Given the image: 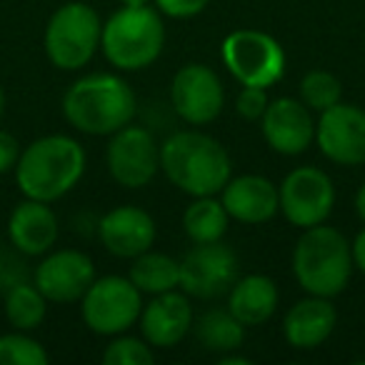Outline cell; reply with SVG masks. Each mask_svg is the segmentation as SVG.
<instances>
[{
	"mask_svg": "<svg viewBox=\"0 0 365 365\" xmlns=\"http://www.w3.org/2000/svg\"><path fill=\"white\" fill-rule=\"evenodd\" d=\"M61 238V220L51 203L23 198L8 215V240L26 258H41L56 248Z\"/></svg>",
	"mask_w": 365,
	"mask_h": 365,
	"instance_id": "ac0fdd59",
	"label": "cell"
},
{
	"mask_svg": "<svg viewBox=\"0 0 365 365\" xmlns=\"http://www.w3.org/2000/svg\"><path fill=\"white\" fill-rule=\"evenodd\" d=\"M165 48V23L155 6H120L103 23L101 51L120 73L150 68Z\"/></svg>",
	"mask_w": 365,
	"mask_h": 365,
	"instance_id": "5b68a950",
	"label": "cell"
},
{
	"mask_svg": "<svg viewBox=\"0 0 365 365\" xmlns=\"http://www.w3.org/2000/svg\"><path fill=\"white\" fill-rule=\"evenodd\" d=\"M160 170L180 193L190 198L220 195L233 175V163L223 143L203 130H178L160 143Z\"/></svg>",
	"mask_w": 365,
	"mask_h": 365,
	"instance_id": "7a4b0ae2",
	"label": "cell"
},
{
	"mask_svg": "<svg viewBox=\"0 0 365 365\" xmlns=\"http://www.w3.org/2000/svg\"><path fill=\"white\" fill-rule=\"evenodd\" d=\"M315 145L335 165L355 168L365 163V110L353 103L328 108L315 120Z\"/></svg>",
	"mask_w": 365,
	"mask_h": 365,
	"instance_id": "5bb4252c",
	"label": "cell"
},
{
	"mask_svg": "<svg viewBox=\"0 0 365 365\" xmlns=\"http://www.w3.org/2000/svg\"><path fill=\"white\" fill-rule=\"evenodd\" d=\"M280 213L293 228H313L330 218L335 205V185L323 168L298 165L278 185Z\"/></svg>",
	"mask_w": 365,
	"mask_h": 365,
	"instance_id": "9c48e42d",
	"label": "cell"
},
{
	"mask_svg": "<svg viewBox=\"0 0 365 365\" xmlns=\"http://www.w3.org/2000/svg\"><path fill=\"white\" fill-rule=\"evenodd\" d=\"M290 268L295 283L308 295L335 298L348 288L355 270L350 240L325 223L305 228L295 240Z\"/></svg>",
	"mask_w": 365,
	"mask_h": 365,
	"instance_id": "277c9868",
	"label": "cell"
},
{
	"mask_svg": "<svg viewBox=\"0 0 365 365\" xmlns=\"http://www.w3.org/2000/svg\"><path fill=\"white\" fill-rule=\"evenodd\" d=\"M260 133L270 150H275L278 155H303L315 143L313 110L300 98H275L268 103L260 118Z\"/></svg>",
	"mask_w": 365,
	"mask_h": 365,
	"instance_id": "9a60e30c",
	"label": "cell"
},
{
	"mask_svg": "<svg viewBox=\"0 0 365 365\" xmlns=\"http://www.w3.org/2000/svg\"><path fill=\"white\" fill-rule=\"evenodd\" d=\"M96 278L93 258L76 248L48 250L33 270V283L38 285V290L46 295L48 303L58 305L81 303Z\"/></svg>",
	"mask_w": 365,
	"mask_h": 365,
	"instance_id": "4fadbf2b",
	"label": "cell"
},
{
	"mask_svg": "<svg viewBox=\"0 0 365 365\" xmlns=\"http://www.w3.org/2000/svg\"><path fill=\"white\" fill-rule=\"evenodd\" d=\"M210 0H153V6L160 11L163 18H175V21H185V18H195L208 8Z\"/></svg>",
	"mask_w": 365,
	"mask_h": 365,
	"instance_id": "f546056e",
	"label": "cell"
},
{
	"mask_svg": "<svg viewBox=\"0 0 365 365\" xmlns=\"http://www.w3.org/2000/svg\"><path fill=\"white\" fill-rule=\"evenodd\" d=\"M61 110L68 125L83 135L110 138L115 130L133 123L138 98L125 78L115 73H91L68 86Z\"/></svg>",
	"mask_w": 365,
	"mask_h": 365,
	"instance_id": "3957f363",
	"label": "cell"
},
{
	"mask_svg": "<svg viewBox=\"0 0 365 365\" xmlns=\"http://www.w3.org/2000/svg\"><path fill=\"white\" fill-rule=\"evenodd\" d=\"M350 248H353V265H355V270H360V273L365 275V225L358 230V235L350 240Z\"/></svg>",
	"mask_w": 365,
	"mask_h": 365,
	"instance_id": "d6a6232c",
	"label": "cell"
},
{
	"mask_svg": "<svg viewBox=\"0 0 365 365\" xmlns=\"http://www.w3.org/2000/svg\"><path fill=\"white\" fill-rule=\"evenodd\" d=\"M3 313L13 330L33 333L43 325L48 315V298L38 290L33 280H21L3 293Z\"/></svg>",
	"mask_w": 365,
	"mask_h": 365,
	"instance_id": "d4e9b609",
	"label": "cell"
},
{
	"mask_svg": "<svg viewBox=\"0 0 365 365\" xmlns=\"http://www.w3.org/2000/svg\"><path fill=\"white\" fill-rule=\"evenodd\" d=\"M106 165L120 188L140 190L160 173V143L148 128L128 123L108 140Z\"/></svg>",
	"mask_w": 365,
	"mask_h": 365,
	"instance_id": "30bf717a",
	"label": "cell"
},
{
	"mask_svg": "<svg viewBox=\"0 0 365 365\" xmlns=\"http://www.w3.org/2000/svg\"><path fill=\"white\" fill-rule=\"evenodd\" d=\"M193 305L190 295L180 288L168 290V293L153 295L150 303L143 305V313L138 318L140 335L158 350L175 348L185 335L193 330Z\"/></svg>",
	"mask_w": 365,
	"mask_h": 365,
	"instance_id": "2e32d148",
	"label": "cell"
},
{
	"mask_svg": "<svg viewBox=\"0 0 365 365\" xmlns=\"http://www.w3.org/2000/svg\"><path fill=\"white\" fill-rule=\"evenodd\" d=\"M143 293L128 275H103L81 298V318L101 338L128 333L143 313Z\"/></svg>",
	"mask_w": 365,
	"mask_h": 365,
	"instance_id": "52a82bcc",
	"label": "cell"
},
{
	"mask_svg": "<svg viewBox=\"0 0 365 365\" xmlns=\"http://www.w3.org/2000/svg\"><path fill=\"white\" fill-rule=\"evenodd\" d=\"M338 325V310L333 298L308 295L288 308L283 318V338L295 350H315L333 335Z\"/></svg>",
	"mask_w": 365,
	"mask_h": 365,
	"instance_id": "ffe728a7",
	"label": "cell"
},
{
	"mask_svg": "<svg viewBox=\"0 0 365 365\" xmlns=\"http://www.w3.org/2000/svg\"><path fill=\"white\" fill-rule=\"evenodd\" d=\"M268 103H270L268 88L243 86L238 96H235V113L248 123H260V118H263Z\"/></svg>",
	"mask_w": 365,
	"mask_h": 365,
	"instance_id": "f1b7e54d",
	"label": "cell"
},
{
	"mask_svg": "<svg viewBox=\"0 0 365 365\" xmlns=\"http://www.w3.org/2000/svg\"><path fill=\"white\" fill-rule=\"evenodd\" d=\"M103 363L106 365H153L155 363V353L153 345L145 338H135V335H113L110 343L103 350Z\"/></svg>",
	"mask_w": 365,
	"mask_h": 365,
	"instance_id": "83f0119b",
	"label": "cell"
},
{
	"mask_svg": "<svg viewBox=\"0 0 365 365\" xmlns=\"http://www.w3.org/2000/svg\"><path fill=\"white\" fill-rule=\"evenodd\" d=\"M46 345L36 340L31 333L13 330V333L0 335V365H48Z\"/></svg>",
	"mask_w": 365,
	"mask_h": 365,
	"instance_id": "4316f807",
	"label": "cell"
},
{
	"mask_svg": "<svg viewBox=\"0 0 365 365\" xmlns=\"http://www.w3.org/2000/svg\"><path fill=\"white\" fill-rule=\"evenodd\" d=\"M128 278L143 295H160L180 288V260L158 250H145L133 258Z\"/></svg>",
	"mask_w": 365,
	"mask_h": 365,
	"instance_id": "603a6c76",
	"label": "cell"
},
{
	"mask_svg": "<svg viewBox=\"0 0 365 365\" xmlns=\"http://www.w3.org/2000/svg\"><path fill=\"white\" fill-rule=\"evenodd\" d=\"M6 106H8L6 91H3V86H0V123H3V118H6Z\"/></svg>",
	"mask_w": 365,
	"mask_h": 365,
	"instance_id": "d590c367",
	"label": "cell"
},
{
	"mask_svg": "<svg viewBox=\"0 0 365 365\" xmlns=\"http://www.w3.org/2000/svg\"><path fill=\"white\" fill-rule=\"evenodd\" d=\"M230 228V215L223 200L215 195H200L193 198L190 205L182 210V230L190 243H215L223 240Z\"/></svg>",
	"mask_w": 365,
	"mask_h": 365,
	"instance_id": "cb8c5ba5",
	"label": "cell"
},
{
	"mask_svg": "<svg viewBox=\"0 0 365 365\" xmlns=\"http://www.w3.org/2000/svg\"><path fill=\"white\" fill-rule=\"evenodd\" d=\"M21 153H23L21 140L13 133H8L6 128H0V175L16 170Z\"/></svg>",
	"mask_w": 365,
	"mask_h": 365,
	"instance_id": "4dcf8cb0",
	"label": "cell"
},
{
	"mask_svg": "<svg viewBox=\"0 0 365 365\" xmlns=\"http://www.w3.org/2000/svg\"><path fill=\"white\" fill-rule=\"evenodd\" d=\"M218 363H220V365H233V363L248 365V363H250V358H245V355H230V353H223V355H218Z\"/></svg>",
	"mask_w": 365,
	"mask_h": 365,
	"instance_id": "e575fe53",
	"label": "cell"
},
{
	"mask_svg": "<svg viewBox=\"0 0 365 365\" xmlns=\"http://www.w3.org/2000/svg\"><path fill=\"white\" fill-rule=\"evenodd\" d=\"M98 238L110 255L133 260L155 245L158 225L153 215L138 205H115L98 223Z\"/></svg>",
	"mask_w": 365,
	"mask_h": 365,
	"instance_id": "e0dca14e",
	"label": "cell"
},
{
	"mask_svg": "<svg viewBox=\"0 0 365 365\" xmlns=\"http://www.w3.org/2000/svg\"><path fill=\"white\" fill-rule=\"evenodd\" d=\"M170 106L188 125H208L218 120L225 106V88L220 76L203 63H188L170 81Z\"/></svg>",
	"mask_w": 365,
	"mask_h": 365,
	"instance_id": "7c38bea8",
	"label": "cell"
},
{
	"mask_svg": "<svg viewBox=\"0 0 365 365\" xmlns=\"http://www.w3.org/2000/svg\"><path fill=\"white\" fill-rule=\"evenodd\" d=\"M120 6H150L153 0H118Z\"/></svg>",
	"mask_w": 365,
	"mask_h": 365,
	"instance_id": "8d00e7d4",
	"label": "cell"
},
{
	"mask_svg": "<svg viewBox=\"0 0 365 365\" xmlns=\"http://www.w3.org/2000/svg\"><path fill=\"white\" fill-rule=\"evenodd\" d=\"M86 168L88 155L81 140L63 133H51L23 148L13 175L23 198L56 203L83 180Z\"/></svg>",
	"mask_w": 365,
	"mask_h": 365,
	"instance_id": "6da1fadb",
	"label": "cell"
},
{
	"mask_svg": "<svg viewBox=\"0 0 365 365\" xmlns=\"http://www.w3.org/2000/svg\"><path fill=\"white\" fill-rule=\"evenodd\" d=\"M353 205H355V215L360 218V223L365 225V182L360 185L358 190H355V200H353Z\"/></svg>",
	"mask_w": 365,
	"mask_h": 365,
	"instance_id": "836d02e7",
	"label": "cell"
},
{
	"mask_svg": "<svg viewBox=\"0 0 365 365\" xmlns=\"http://www.w3.org/2000/svg\"><path fill=\"white\" fill-rule=\"evenodd\" d=\"M298 98L310 110L320 115L323 110H328V108L338 106L343 101V83L330 71H310L300 78Z\"/></svg>",
	"mask_w": 365,
	"mask_h": 365,
	"instance_id": "484cf974",
	"label": "cell"
},
{
	"mask_svg": "<svg viewBox=\"0 0 365 365\" xmlns=\"http://www.w3.org/2000/svg\"><path fill=\"white\" fill-rule=\"evenodd\" d=\"M240 278V260L223 240L193 243L180 258V290L198 300H218L228 295Z\"/></svg>",
	"mask_w": 365,
	"mask_h": 365,
	"instance_id": "8fae6325",
	"label": "cell"
},
{
	"mask_svg": "<svg viewBox=\"0 0 365 365\" xmlns=\"http://www.w3.org/2000/svg\"><path fill=\"white\" fill-rule=\"evenodd\" d=\"M220 200L230 220H238L243 225H263L280 213L278 185L258 173L230 175L225 188L220 190Z\"/></svg>",
	"mask_w": 365,
	"mask_h": 365,
	"instance_id": "d6986e66",
	"label": "cell"
},
{
	"mask_svg": "<svg viewBox=\"0 0 365 365\" xmlns=\"http://www.w3.org/2000/svg\"><path fill=\"white\" fill-rule=\"evenodd\" d=\"M223 66L240 86L270 88L285 76V51L273 36L255 28H240L223 38Z\"/></svg>",
	"mask_w": 365,
	"mask_h": 365,
	"instance_id": "ba28073f",
	"label": "cell"
},
{
	"mask_svg": "<svg viewBox=\"0 0 365 365\" xmlns=\"http://www.w3.org/2000/svg\"><path fill=\"white\" fill-rule=\"evenodd\" d=\"M228 310L245 325V328H255V325L268 323L275 315L280 305V290L270 275L263 273H248L240 275L228 290Z\"/></svg>",
	"mask_w": 365,
	"mask_h": 365,
	"instance_id": "44dd1931",
	"label": "cell"
},
{
	"mask_svg": "<svg viewBox=\"0 0 365 365\" xmlns=\"http://www.w3.org/2000/svg\"><path fill=\"white\" fill-rule=\"evenodd\" d=\"M26 278V265L11 253H3L0 250V293H6L8 288H13L16 283Z\"/></svg>",
	"mask_w": 365,
	"mask_h": 365,
	"instance_id": "1f68e13d",
	"label": "cell"
},
{
	"mask_svg": "<svg viewBox=\"0 0 365 365\" xmlns=\"http://www.w3.org/2000/svg\"><path fill=\"white\" fill-rule=\"evenodd\" d=\"M195 340L208 353H235L245 340V325L228 308H210L193 320Z\"/></svg>",
	"mask_w": 365,
	"mask_h": 365,
	"instance_id": "7402d4cb",
	"label": "cell"
},
{
	"mask_svg": "<svg viewBox=\"0 0 365 365\" xmlns=\"http://www.w3.org/2000/svg\"><path fill=\"white\" fill-rule=\"evenodd\" d=\"M103 21L83 0H71L53 11L43 33V51L58 71H81L101 51Z\"/></svg>",
	"mask_w": 365,
	"mask_h": 365,
	"instance_id": "8992f818",
	"label": "cell"
}]
</instances>
